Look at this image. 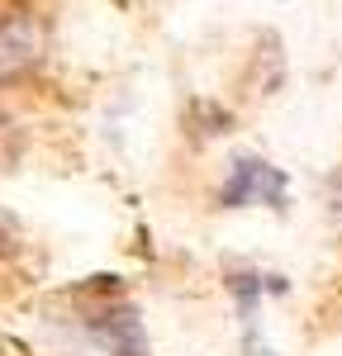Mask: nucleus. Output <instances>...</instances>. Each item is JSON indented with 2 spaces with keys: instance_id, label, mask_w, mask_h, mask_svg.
<instances>
[{
  "instance_id": "nucleus-1",
  "label": "nucleus",
  "mask_w": 342,
  "mask_h": 356,
  "mask_svg": "<svg viewBox=\"0 0 342 356\" xmlns=\"http://www.w3.org/2000/svg\"><path fill=\"white\" fill-rule=\"evenodd\" d=\"M285 191H290V186H285V171H281V166H271L266 157L243 152V157H233L228 181L219 186V204H224V209H252V204L281 209Z\"/></svg>"
},
{
  "instance_id": "nucleus-2",
  "label": "nucleus",
  "mask_w": 342,
  "mask_h": 356,
  "mask_svg": "<svg viewBox=\"0 0 342 356\" xmlns=\"http://www.w3.org/2000/svg\"><path fill=\"white\" fill-rule=\"evenodd\" d=\"M38 62H43V24L24 10L5 15L0 19V86L28 76Z\"/></svg>"
},
{
  "instance_id": "nucleus-3",
  "label": "nucleus",
  "mask_w": 342,
  "mask_h": 356,
  "mask_svg": "<svg viewBox=\"0 0 342 356\" xmlns=\"http://www.w3.org/2000/svg\"><path fill=\"white\" fill-rule=\"evenodd\" d=\"M95 337L110 347V356H147V332L129 304H105L95 314Z\"/></svg>"
},
{
  "instance_id": "nucleus-4",
  "label": "nucleus",
  "mask_w": 342,
  "mask_h": 356,
  "mask_svg": "<svg viewBox=\"0 0 342 356\" xmlns=\"http://www.w3.org/2000/svg\"><path fill=\"white\" fill-rule=\"evenodd\" d=\"M228 290H233V300H238L243 328H252V323H256V300H261V275H256V271L228 275Z\"/></svg>"
},
{
  "instance_id": "nucleus-5",
  "label": "nucleus",
  "mask_w": 342,
  "mask_h": 356,
  "mask_svg": "<svg viewBox=\"0 0 342 356\" xmlns=\"http://www.w3.org/2000/svg\"><path fill=\"white\" fill-rule=\"evenodd\" d=\"M15 247H19V223H15L10 214H5V209H0V257H10Z\"/></svg>"
},
{
  "instance_id": "nucleus-6",
  "label": "nucleus",
  "mask_w": 342,
  "mask_h": 356,
  "mask_svg": "<svg viewBox=\"0 0 342 356\" xmlns=\"http://www.w3.org/2000/svg\"><path fill=\"white\" fill-rule=\"evenodd\" d=\"M333 209H342V171H338V181H333Z\"/></svg>"
}]
</instances>
